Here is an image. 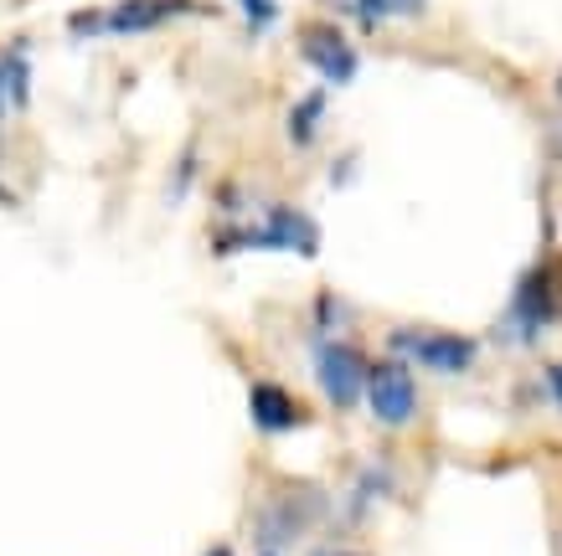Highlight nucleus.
<instances>
[{"label": "nucleus", "instance_id": "1", "mask_svg": "<svg viewBox=\"0 0 562 556\" xmlns=\"http://www.w3.org/2000/svg\"><path fill=\"white\" fill-rule=\"evenodd\" d=\"M212 253H294V258H315L321 253V222L300 212L290 202L263 206L254 222H233L212 237Z\"/></svg>", "mask_w": 562, "mask_h": 556}, {"label": "nucleus", "instance_id": "2", "mask_svg": "<svg viewBox=\"0 0 562 556\" xmlns=\"http://www.w3.org/2000/svg\"><path fill=\"white\" fill-rule=\"evenodd\" d=\"M206 0H114L99 11H72L68 32L72 36H150L171 21L206 16Z\"/></svg>", "mask_w": 562, "mask_h": 556}, {"label": "nucleus", "instance_id": "3", "mask_svg": "<svg viewBox=\"0 0 562 556\" xmlns=\"http://www.w3.org/2000/svg\"><path fill=\"white\" fill-rule=\"evenodd\" d=\"M387 355H397L403 366L434 371V376H464L480 361V340L460 330H434V325H397L387 330Z\"/></svg>", "mask_w": 562, "mask_h": 556}, {"label": "nucleus", "instance_id": "4", "mask_svg": "<svg viewBox=\"0 0 562 556\" xmlns=\"http://www.w3.org/2000/svg\"><path fill=\"white\" fill-rule=\"evenodd\" d=\"M325 515V489L321 485H305V479H290L279 485L258 506V552H284L290 541H300L310 525Z\"/></svg>", "mask_w": 562, "mask_h": 556}, {"label": "nucleus", "instance_id": "5", "mask_svg": "<svg viewBox=\"0 0 562 556\" xmlns=\"http://www.w3.org/2000/svg\"><path fill=\"white\" fill-rule=\"evenodd\" d=\"M562 320V299H558V279L552 269H527L512 288V304H506V320H501V336L516 340V345H537V340Z\"/></svg>", "mask_w": 562, "mask_h": 556}, {"label": "nucleus", "instance_id": "6", "mask_svg": "<svg viewBox=\"0 0 562 556\" xmlns=\"http://www.w3.org/2000/svg\"><path fill=\"white\" fill-rule=\"evenodd\" d=\"M310 371H315V387L336 412H351L361 407V392H367V351L351 345L346 336H325L310 340Z\"/></svg>", "mask_w": 562, "mask_h": 556}, {"label": "nucleus", "instance_id": "7", "mask_svg": "<svg viewBox=\"0 0 562 556\" xmlns=\"http://www.w3.org/2000/svg\"><path fill=\"white\" fill-rule=\"evenodd\" d=\"M361 402L372 412L376 428H408L418 418V382H413V366H403L397 355L387 361H367V392H361Z\"/></svg>", "mask_w": 562, "mask_h": 556}, {"label": "nucleus", "instance_id": "8", "mask_svg": "<svg viewBox=\"0 0 562 556\" xmlns=\"http://www.w3.org/2000/svg\"><path fill=\"white\" fill-rule=\"evenodd\" d=\"M300 57H305L310 72L330 88L357 83V72H361L357 47H351V36H346L336 21H310L305 32H300Z\"/></svg>", "mask_w": 562, "mask_h": 556}, {"label": "nucleus", "instance_id": "9", "mask_svg": "<svg viewBox=\"0 0 562 556\" xmlns=\"http://www.w3.org/2000/svg\"><path fill=\"white\" fill-rule=\"evenodd\" d=\"M248 422H254V433H263V439H290V433L310 428V407L284 382L258 376L254 387H248Z\"/></svg>", "mask_w": 562, "mask_h": 556}, {"label": "nucleus", "instance_id": "10", "mask_svg": "<svg viewBox=\"0 0 562 556\" xmlns=\"http://www.w3.org/2000/svg\"><path fill=\"white\" fill-rule=\"evenodd\" d=\"M321 124H325V88L305 93V99L290 103V114H284V135H290L294 150H310L315 139H321Z\"/></svg>", "mask_w": 562, "mask_h": 556}, {"label": "nucleus", "instance_id": "11", "mask_svg": "<svg viewBox=\"0 0 562 556\" xmlns=\"http://www.w3.org/2000/svg\"><path fill=\"white\" fill-rule=\"evenodd\" d=\"M392 495V469L387 464H367V469L351 479V495H346V521H361L372 506H382Z\"/></svg>", "mask_w": 562, "mask_h": 556}, {"label": "nucleus", "instance_id": "12", "mask_svg": "<svg viewBox=\"0 0 562 556\" xmlns=\"http://www.w3.org/2000/svg\"><path fill=\"white\" fill-rule=\"evenodd\" d=\"M0 68H5V93H11V114H26V103H32V57H26V47L0 52Z\"/></svg>", "mask_w": 562, "mask_h": 556}, {"label": "nucleus", "instance_id": "13", "mask_svg": "<svg viewBox=\"0 0 562 556\" xmlns=\"http://www.w3.org/2000/svg\"><path fill=\"white\" fill-rule=\"evenodd\" d=\"M424 11V0H351V16L376 32V26H387V21H403V16H418Z\"/></svg>", "mask_w": 562, "mask_h": 556}, {"label": "nucleus", "instance_id": "14", "mask_svg": "<svg viewBox=\"0 0 562 556\" xmlns=\"http://www.w3.org/2000/svg\"><path fill=\"white\" fill-rule=\"evenodd\" d=\"M243 11V26H248V36H263L279 26V16H284V5L279 0H233Z\"/></svg>", "mask_w": 562, "mask_h": 556}, {"label": "nucleus", "instance_id": "15", "mask_svg": "<svg viewBox=\"0 0 562 556\" xmlns=\"http://www.w3.org/2000/svg\"><path fill=\"white\" fill-rule=\"evenodd\" d=\"M351 320V309H346L336 294H321L315 299V340H325V336H341V325Z\"/></svg>", "mask_w": 562, "mask_h": 556}, {"label": "nucleus", "instance_id": "16", "mask_svg": "<svg viewBox=\"0 0 562 556\" xmlns=\"http://www.w3.org/2000/svg\"><path fill=\"white\" fill-rule=\"evenodd\" d=\"M191 175H196V150L181 155V166H176V181H171V202H181V191L191 185Z\"/></svg>", "mask_w": 562, "mask_h": 556}, {"label": "nucleus", "instance_id": "17", "mask_svg": "<svg viewBox=\"0 0 562 556\" xmlns=\"http://www.w3.org/2000/svg\"><path fill=\"white\" fill-rule=\"evenodd\" d=\"M542 376H547V397H552V402L562 407V361H552V366H547Z\"/></svg>", "mask_w": 562, "mask_h": 556}, {"label": "nucleus", "instance_id": "18", "mask_svg": "<svg viewBox=\"0 0 562 556\" xmlns=\"http://www.w3.org/2000/svg\"><path fill=\"white\" fill-rule=\"evenodd\" d=\"M310 556H367V552H357V546H315Z\"/></svg>", "mask_w": 562, "mask_h": 556}, {"label": "nucleus", "instance_id": "19", "mask_svg": "<svg viewBox=\"0 0 562 556\" xmlns=\"http://www.w3.org/2000/svg\"><path fill=\"white\" fill-rule=\"evenodd\" d=\"M0 118H11V93H5V68H0Z\"/></svg>", "mask_w": 562, "mask_h": 556}, {"label": "nucleus", "instance_id": "20", "mask_svg": "<svg viewBox=\"0 0 562 556\" xmlns=\"http://www.w3.org/2000/svg\"><path fill=\"white\" fill-rule=\"evenodd\" d=\"M202 556H238V552H233V546H206Z\"/></svg>", "mask_w": 562, "mask_h": 556}, {"label": "nucleus", "instance_id": "21", "mask_svg": "<svg viewBox=\"0 0 562 556\" xmlns=\"http://www.w3.org/2000/svg\"><path fill=\"white\" fill-rule=\"evenodd\" d=\"M258 556H284V552H258Z\"/></svg>", "mask_w": 562, "mask_h": 556}, {"label": "nucleus", "instance_id": "22", "mask_svg": "<svg viewBox=\"0 0 562 556\" xmlns=\"http://www.w3.org/2000/svg\"><path fill=\"white\" fill-rule=\"evenodd\" d=\"M558 93H562V78H558Z\"/></svg>", "mask_w": 562, "mask_h": 556}]
</instances>
